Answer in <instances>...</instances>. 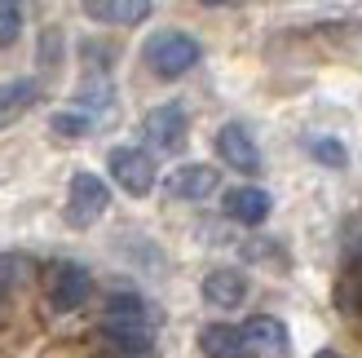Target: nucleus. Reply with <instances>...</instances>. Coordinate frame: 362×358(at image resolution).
I'll return each mask as SVG.
<instances>
[{
    "mask_svg": "<svg viewBox=\"0 0 362 358\" xmlns=\"http://www.w3.org/2000/svg\"><path fill=\"white\" fill-rule=\"evenodd\" d=\"M269 208H274V204H269V195L261 186H234L226 195V217L243 221V226H261L269 217Z\"/></svg>",
    "mask_w": 362,
    "mask_h": 358,
    "instance_id": "nucleus-10",
    "label": "nucleus"
},
{
    "mask_svg": "<svg viewBox=\"0 0 362 358\" xmlns=\"http://www.w3.org/2000/svg\"><path fill=\"white\" fill-rule=\"evenodd\" d=\"M141 133H146L151 151L177 155V151H186V142H190V124H186V111H181L177 102H164V106H155V111H146Z\"/></svg>",
    "mask_w": 362,
    "mask_h": 358,
    "instance_id": "nucleus-6",
    "label": "nucleus"
},
{
    "mask_svg": "<svg viewBox=\"0 0 362 358\" xmlns=\"http://www.w3.org/2000/svg\"><path fill=\"white\" fill-rule=\"evenodd\" d=\"M310 155L318 159L322 168H345L349 164L345 142H336V137H310Z\"/></svg>",
    "mask_w": 362,
    "mask_h": 358,
    "instance_id": "nucleus-16",
    "label": "nucleus"
},
{
    "mask_svg": "<svg viewBox=\"0 0 362 358\" xmlns=\"http://www.w3.org/2000/svg\"><path fill=\"white\" fill-rule=\"evenodd\" d=\"M49 124H53V133H62V137H88V133H93V124H98V115H88L84 106H80V111H58Z\"/></svg>",
    "mask_w": 362,
    "mask_h": 358,
    "instance_id": "nucleus-15",
    "label": "nucleus"
},
{
    "mask_svg": "<svg viewBox=\"0 0 362 358\" xmlns=\"http://www.w3.org/2000/svg\"><path fill=\"white\" fill-rule=\"evenodd\" d=\"M23 279H27V257H9V253H0V301H5Z\"/></svg>",
    "mask_w": 362,
    "mask_h": 358,
    "instance_id": "nucleus-18",
    "label": "nucleus"
},
{
    "mask_svg": "<svg viewBox=\"0 0 362 358\" xmlns=\"http://www.w3.org/2000/svg\"><path fill=\"white\" fill-rule=\"evenodd\" d=\"M243 296H247L243 270H208V279H204V301H208V306L230 310V306H239Z\"/></svg>",
    "mask_w": 362,
    "mask_h": 358,
    "instance_id": "nucleus-13",
    "label": "nucleus"
},
{
    "mask_svg": "<svg viewBox=\"0 0 362 358\" xmlns=\"http://www.w3.org/2000/svg\"><path fill=\"white\" fill-rule=\"evenodd\" d=\"M314 358H345V354H336V350H318Z\"/></svg>",
    "mask_w": 362,
    "mask_h": 358,
    "instance_id": "nucleus-19",
    "label": "nucleus"
},
{
    "mask_svg": "<svg viewBox=\"0 0 362 358\" xmlns=\"http://www.w3.org/2000/svg\"><path fill=\"white\" fill-rule=\"evenodd\" d=\"M155 323H159L155 310L137 292H115L111 301H106V314H102V336L119 354L146 358L151 345H155Z\"/></svg>",
    "mask_w": 362,
    "mask_h": 358,
    "instance_id": "nucleus-1",
    "label": "nucleus"
},
{
    "mask_svg": "<svg viewBox=\"0 0 362 358\" xmlns=\"http://www.w3.org/2000/svg\"><path fill=\"white\" fill-rule=\"evenodd\" d=\"M93 13L115 27H137L151 18V0H93Z\"/></svg>",
    "mask_w": 362,
    "mask_h": 358,
    "instance_id": "nucleus-14",
    "label": "nucleus"
},
{
    "mask_svg": "<svg viewBox=\"0 0 362 358\" xmlns=\"http://www.w3.org/2000/svg\"><path fill=\"white\" fill-rule=\"evenodd\" d=\"M247 358H292V332L274 314H252L243 323Z\"/></svg>",
    "mask_w": 362,
    "mask_h": 358,
    "instance_id": "nucleus-7",
    "label": "nucleus"
},
{
    "mask_svg": "<svg viewBox=\"0 0 362 358\" xmlns=\"http://www.w3.org/2000/svg\"><path fill=\"white\" fill-rule=\"evenodd\" d=\"M216 155H221V164L239 168V173H247V177H257V173L265 168L257 142H252V133L243 129V124H221V133H216Z\"/></svg>",
    "mask_w": 362,
    "mask_h": 358,
    "instance_id": "nucleus-8",
    "label": "nucleus"
},
{
    "mask_svg": "<svg viewBox=\"0 0 362 358\" xmlns=\"http://www.w3.org/2000/svg\"><path fill=\"white\" fill-rule=\"evenodd\" d=\"M199 350H204V358H247L243 328H234V323H208L204 332H199Z\"/></svg>",
    "mask_w": 362,
    "mask_h": 358,
    "instance_id": "nucleus-11",
    "label": "nucleus"
},
{
    "mask_svg": "<svg viewBox=\"0 0 362 358\" xmlns=\"http://www.w3.org/2000/svg\"><path fill=\"white\" fill-rule=\"evenodd\" d=\"M23 35V0H0V49Z\"/></svg>",
    "mask_w": 362,
    "mask_h": 358,
    "instance_id": "nucleus-17",
    "label": "nucleus"
},
{
    "mask_svg": "<svg viewBox=\"0 0 362 358\" xmlns=\"http://www.w3.org/2000/svg\"><path fill=\"white\" fill-rule=\"evenodd\" d=\"M88 292H93V279H88V270L80 261H53L49 265V275H45V296H49V306L58 310V314H71V310H80Z\"/></svg>",
    "mask_w": 362,
    "mask_h": 358,
    "instance_id": "nucleus-3",
    "label": "nucleus"
},
{
    "mask_svg": "<svg viewBox=\"0 0 362 358\" xmlns=\"http://www.w3.org/2000/svg\"><path fill=\"white\" fill-rule=\"evenodd\" d=\"M141 58L155 71L159 80H177L199 62V40L186 31H155L146 45H141Z\"/></svg>",
    "mask_w": 362,
    "mask_h": 358,
    "instance_id": "nucleus-2",
    "label": "nucleus"
},
{
    "mask_svg": "<svg viewBox=\"0 0 362 358\" xmlns=\"http://www.w3.org/2000/svg\"><path fill=\"white\" fill-rule=\"evenodd\" d=\"M106 168H111L115 186L129 190V195H151L155 182H159V168H155V155L141 151V146H115L111 155H106Z\"/></svg>",
    "mask_w": 362,
    "mask_h": 358,
    "instance_id": "nucleus-4",
    "label": "nucleus"
},
{
    "mask_svg": "<svg viewBox=\"0 0 362 358\" xmlns=\"http://www.w3.org/2000/svg\"><path fill=\"white\" fill-rule=\"evenodd\" d=\"M221 186V173H216L212 164H181L168 182H164V190L173 195V200H181V204H199V200H208V195Z\"/></svg>",
    "mask_w": 362,
    "mask_h": 358,
    "instance_id": "nucleus-9",
    "label": "nucleus"
},
{
    "mask_svg": "<svg viewBox=\"0 0 362 358\" xmlns=\"http://www.w3.org/2000/svg\"><path fill=\"white\" fill-rule=\"evenodd\" d=\"M35 98H40V84L35 80H5L0 84V129H9L13 120H23Z\"/></svg>",
    "mask_w": 362,
    "mask_h": 358,
    "instance_id": "nucleus-12",
    "label": "nucleus"
},
{
    "mask_svg": "<svg viewBox=\"0 0 362 358\" xmlns=\"http://www.w3.org/2000/svg\"><path fill=\"white\" fill-rule=\"evenodd\" d=\"M111 208V186L102 182L98 173H76L71 177V190H66V226H93L102 212Z\"/></svg>",
    "mask_w": 362,
    "mask_h": 358,
    "instance_id": "nucleus-5",
    "label": "nucleus"
},
{
    "mask_svg": "<svg viewBox=\"0 0 362 358\" xmlns=\"http://www.w3.org/2000/svg\"><path fill=\"white\" fill-rule=\"evenodd\" d=\"M129 358H133V354H129Z\"/></svg>",
    "mask_w": 362,
    "mask_h": 358,
    "instance_id": "nucleus-21",
    "label": "nucleus"
},
{
    "mask_svg": "<svg viewBox=\"0 0 362 358\" xmlns=\"http://www.w3.org/2000/svg\"><path fill=\"white\" fill-rule=\"evenodd\" d=\"M204 5H234V0H204Z\"/></svg>",
    "mask_w": 362,
    "mask_h": 358,
    "instance_id": "nucleus-20",
    "label": "nucleus"
}]
</instances>
